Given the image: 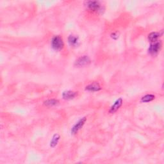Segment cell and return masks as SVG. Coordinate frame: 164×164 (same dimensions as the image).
Listing matches in <instances>:
<instances>
[{"label":"cell","instance_id":"cell-1","mask_svg":"<svg viewBox=\"0 0 164 164\" xmlns=\"http://www.w3.org/2000/svg\"><path fill=\"white\" fill-rule=\"evenodd\" d=\"M52 48L55 51H60L64 48V42L62 38L59 36H54L51 42Z\"/></svg>","mask_w":164,"mask_h":164},{"label":"cell","instance_id":"cell-2","mask_svg":"<svg viewBox=\"0 0 164 164\" xmlns=\"http://www.w3.org/2000/svg\"><path fill=\"white\" fill-rule=\"evenodd\" d=\"M162 42L160 41H157L156 42H153L150 45L149 49H148V52L151 54H157L160 50L162 48Z\"/></svg>","mask_w":164,"mask_h":164},{"label":"cell","instance_id":"cell-3","mask_svg":"<svg viewBox=\"0 0 164 164\" xmlns=\"http://www.w3.org/2000/svg\"><path fill=\"white\" fill-rule=\"evenodd\" d=\"M87 9L92 12H97L101 9V4L97 1H89L86 2Z\"/></svg>","mask_w":164,"mask_h":164},{"label":"cell","instance_id":"cell-4","mask_svg":"<svg viewBox=\"0 0 164 164\" xmlns=\"http://www.w3.org/2000/svg\"><path fill=\"white\" fill-rule=\"evenodd\" d=\"M86 120H87V118H83L80 119L78 121L75 125H74L73 127L71 129V134L73 135H75L76 134L78 131L80 130V129L83 126V125L85 124Z\"/></svg>","mask_w":164,"mask_h":164},{"label":"cell","instance_id":"cell-5","mask_svg":"<svg viewBox=\"0 0 164 164\" xmlns=\"http://www.w3.org/2000/svg\"><path fill=\"white\" fill-rule=\"evenodd\" d=\"M91 62V59L87 55H83L79 57L75 62V65L78 67H83L87 65H89Z\"/></svg>","mask_w":164,"mask_h":164},{"label":"cell","instance_id":"cell-6","mask_svg":"<svg viewBox=\"0 0 164 164\" xmlns=\"http://www.w3.org/2000/svg\"><path fill=\"white\" fill-rule=\"evenodd\" d=\"M123 102V100L122 98H119L118 99H117L114 102V103L112 105L110 110H109V112L111 113V114H114V113L118 111L120 108V107L122 106Z\"/></svg>","mask_w":164,"mask_h":164},{"label":"cell","instance_id":"cell-7","mask_svg":"<svg viewBox=\"0 0 164 164\" xmlns=\"http://www.w3.org/2000/svg\"><path fill=\"white\" fill-rule=\"evenodd\" d=\"M101 89V86L97 83H93L86 86L85 90L89 92H98Z\"/></svg>","mask_w":164,"mask_h":164},{"label":"cell","instance_id":"cell-8","mask_svg":"<svg viewBox=\"0 0 164 164\" xmlns=\"http://www.w3.org/2000/svg\"><path fill=\"white\" fill-rule=\"evenodd\" d=\"M162 34L159 32H151L148 35V40L151 43L157 42L158 38L161 37Z\"/></svg>","mask_w":164,"mask_h":164},{"label":"cell","instance_id":"cell-9","mask_svg":"<svg viewBox=\"0 0 164 164\" xmlns=\"http://www.w3.org/2000/svg\"><path fill=\"white\" fill-rule=\"evenodd\" d=\"M77 93L76 92H74L71 91H65L62 94V97L65 99H74L76 96Z\"/></svg>","mask_w":164,"mask_h":164},{"label":"cell","instance_id":"cell-10","mask_svg":"<svg viewBox=\"0 0 164 164\" xmlns=\"http://www.w3.org/2000/svg\"><path fill=\"white\" fill-rule=\"evenodd\" d=\"M68 42L71 46H76L79 44V38L75 36H70L68 37Z\"/></svg>","mask_w":164,"mask_h":164},{"label":"cell","instance_id":"cell-11","mask_svg":"<svg viewBox=\"0 0 164 164\" xmlns=\"http://www.w3.org/2000/svg\"><path fill=\"white\" fill-rule=\"evenodd\" d=\"M155 99V96L153 94H146L141 98L142 103H149Z\"/></svg>","mask_w":164,"mask_h":164},{"label":"cell","instance_id":"cell-12","mask_svg":"<svg viewBox=\"0 0 164 164\" xmlns=\"http://www.w3.org/2000/svg\"><path fill=\"white\" fill-rule=\"evenodd\" d=\"M58 103H59V101H58V100H57L56 99H49L45 101L44 104L46 105V107H51L55 106V105L58 104Z\"/></svg>","mask_w":164,"mask_h":164},{"label":"cell","instance_id":"cell-13","mask_svg":"<svg viewBox=\"0 0 164 164\" xmlns=\"http://www.w3.org/2000/svg\"><path fill=\"white\" fill-rule=\"evenodd\" d=\"M60 138V135H58V134L54 135L53 136L52 141H51V142H50V146L52 147H55L57 145L58 141H59Z\"/></svg>","mask_w":164,"mask_h":164},{"label":"cell","instance_id":"cell-14","mask_svg":"<svg viewBox=\"0 0 164 164\" xmlns=\"http://www.w3.org/2000/svg\"><path fill=\"white\" fill-rule=\"evenodd\" d=\"M111 37H112V38H113V39H115V40H116L117 39V38H118V33H112V35H111Z\"/></svg>","mask_w":164,"mask_h":164}]
</instances>
